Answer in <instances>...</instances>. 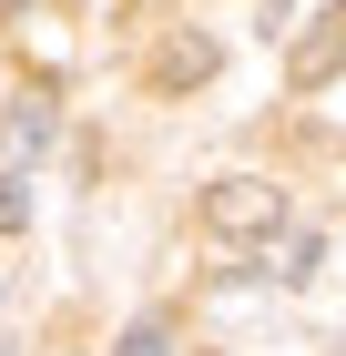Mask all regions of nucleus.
Here are the masks:
<instances>
[{"label":"nucleus","mask_w":346,"mask_h":356,"mask_svg":"<svg viewBox=\"0 0 346 356\" xmlns=\"http://www.w3.org/2000/svg\"><path fill=\"white\" fill-rule=\"evenodd\" d=\"M285 72H295V92H326V82H336V72H346V10H326V21L295 41Z\"/></svg>","instance_id":"2"},{"label":"nucleus","mask_w":346,"mask_h":356,"mask_svg":"<svg viewBox=\"0 0 346 356\" xmlns=\"http://www.w3.org/2000/svg\"><path fill=\"white\" fill-rule=\"evenodd\" d=\"M204 224L224 245H265L275 224H285V193H275L265 173H224V184H204Z\"/></svg>","instance_id":"1"},{"label":"nucleus","mask_w":346,"mask_h":356,"mask_svg":"<svg viewBox=\"0 0 346 356\" xmlns=\"http://www.w3.org/2000/svg\"><path fill=\"white\" fill-rule=\"evenodd\" d=\"M265 245H275V275H285V285H306V275H316V234H265Z\"/></svg>","instance_id":"4"},{"label":"nucleus","mask_w":346,"mask_h":356,"mask_svg":"<svg viewBox=\"0 0 346 356\" xmlns=\"http://www.w3.org/2000/svg\"><path fill=\"white\" fill-rule=\"evenodd\" d=\"M214 61H224V51H214L204 31H173V41L153 51V82H163V92H204V82H214Z\"/></svg>","instance_id":"3"},{"label":"nucleus","mask_w":346,"mask_h":356,"mask_svg":"<svg viewBox=\"0 0 346 356\" xmlns=\"http://www.w3.org/2000/svg\"><path fill=\"white\" fill-rule=\"evenodd\" d=\"M112 356H173V326H163V316H133V326H123V346Z\"/></svg>","instance_id":"5"},{"label":"nucleus","mask_w":346,"mask_h":356,"mask_svg":"<svg viewBox=\"0 0 346 356\" xmlns=\"http://www.w3.org/2000/svg\"><path fill=\"white\" fill-rule=\"evenodd\" d=\"M21 224H31V184H21V173H0V234H21Z\"/></svg>","instance_id":"7"},{"label":"nucleus","mask_w":346,"mask_h":356,"mask_svg":"<svg viewBox=\"0 0 346 356\" xmlns=\"http://www.w3.org/2000/svg\"><path fill=\"white\" fill-rule=\"evenodd\" d=\"M10 143H21V153H41V143H52V102H41V92L10 112Z\"/></svg>","instance_id":"6"}]
</instances>
